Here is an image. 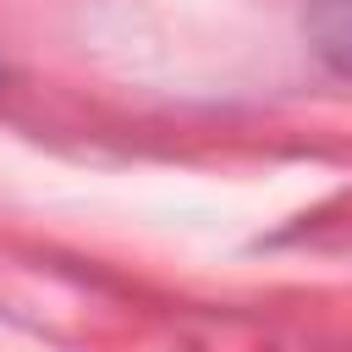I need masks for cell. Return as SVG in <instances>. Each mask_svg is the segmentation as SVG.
<instances>
[{
  "mask_svg": "<svg viewBox=\"0 0 352 352\" xmlns=\"http://www.w3.org/2000/svg\"><path fill=\"white\" fill-rule=\"evenodd\" d=\"M308 44L330 72L352 77V0H308Z\"/></svg>",
  "mask_w": 352,
  "mask_h": 352,
  "instance_id": "cell-1",
  "label": "cell"
}]
</instances>
